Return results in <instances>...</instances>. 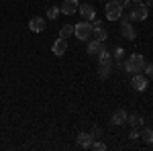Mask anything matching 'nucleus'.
Returning a JSON list of instances; mask_svg holds the SVG:
<instances>
[{"label":"nucleus","mask_w":153,"mask_h":151,"mask_svg":"<svg viewBox=\"0 0 153 151\" xmlns=\"http://www.w3.org/2000/svg\"><path fill=\"white\" fill-rule=\"evenodd\" d=\"M123 68L127 71H131V74H139V71H143V68H145V59H143V55H139V53H133Z\"/></svg>","instance_id":"1"},{"label":"nucleus","mask_w":153,"mask_h":151,"mask_svg":"<svg viewBox=\"0 0 153 151\" xmlns=\"http://www.w3.org/2000/svg\"><path fill=\"white\" fill-rule=\"evenodd\" d=\"M94 33V27L92 23H78L74 27V35L78 37L80 41H90V37Z\"/></svg>","instance_id":"2"},{"label":"nucleus","mask_w":153,"mask_h":151,"mask_svg":"<svg viewBox=\"0 0 153 151\" xmlns=\"http://www.w3.org/2000/svg\"><path fill=\"white\" fill-rule=\"evenodd\" d=\"M123 16V4L117 0H108L106 2V19L108 21H118Z\"/></svg>","instance_id":"3"},{"label":"nucleus","mask_w":153,"mask_h":151,"mask_svg":"<svg viewBox=\"0 0 153 151\" xmlns=\"http://www.w3.org/2000/svg\"><path fill=\"white\" fill-rule=\"evenodd\" d=\"M131 21H145L149 16V6L147 4H137L133 10H131Z\"/></svg>","instance_id":"4"},{"label":"nucleus","mask_w":153,"mask_h":151,"mask_svg":"<svg viewBox=\"0 0 153 151\" xmlns=\"http://www.w3.org/2000/svg\"><path fill=\"white\" fill-rule=\"evenodd\" d=\"M131 86H133V90H137V92H143V90L147 88V76H143L141 71H139V74H133Z\"/></svg>","instance_id":"5"},{"label":"nucleus","mask_w":153,"mask_h":151,"mask_svg":"<svg viewBox=\"0 0 153 151\" xmlns=\"http://www.w3.org/2000/svg\"><path fill=\"white\" fill-rule=\"evenodd\" d=\"M80 8V2L78 0H63V4H59V10L63 14H76Z\"/></svg>","instance_id":"6"},{"label":"nucleus","mask_w":153,"mask_h":151,"mask_svg":"<svg viewBox=\"0 0 153 151\" xmlns=\"http://www.w3.org/2000/svg\"><path fill=\"white\" fill-rule=\"evenodd\" d=\"M45 27H47V23H45L43 16H33V19L29 21V29H31L33 33H43Z\"/></svg>","instance_id":"7"},{"label":"nucleus","mask_w":153,"mask_h":151,"mask_svg":"<svg viewBox=\"0 0 153 151\" xmlns=\"http://www.w3.org/2000/svg\"><path fill=\"white\" fill-rule=\"evenodd\" d=\"M51 51H53V55H65V51H68V41H65L63 37L55 39V43L51 45Z\"/></svg>","instance_id":"8"},{"label":"nucleus","mask_w":153,"mask_h":151,"mask_svg":"<svg viewBox=\"0 0 153 151\" xmlns=\"http://www.w3.org/2000/svg\"><path fill=\"white\" fill-rule=\"evenodd\" d=\"M78 12L82 14L86 21H94V19H96V10H94V6H92V4H88V2H86V4H82V6L78 8Z\"/></svg>","instance_id":"9"},{"label":"nucleus","mask_w":153,"mask_h":151,"mask_svg":"<svg viewBox=\"0 0 153 151\" xmlns=\"http://www.w3.org/2000/svg\"><path fill=\"white\" fill-rule=\"evenodd\" d=\"M120 33H123V37H125V39H129V41L137 39V31L133 29V25H131V23H123V27H120Z\"/></svg>","instance_id":"10"},{"label":"nucleus","mask_w":153,"mask_h":151,"mask_svg":"<svg viewBox=\"0 0 153 151\" xmlns=\"http://www.w3.org/2000/svg\"><path fill=\"white\" fill-rule=\"evenodd\" d=\"M96 57H98V63H100V65H110V63H112V55H110V51H108L106 47L100 49V53H98Z\"/></svg>","instance_id":"11"},{"label":"nucleus","mask_w":153,"mask_h":151,"mask_svg":"<svg viewBox=\"0 0 153 151\" xmlns=\"http://www.w3.org/2000/svg\"><path fill=\"white\" fill-rule=\"evenodd\" d=\"M92 141H94L92 133H80V135H78V145H80L82 149H88V147L92 145Z\"/></svg>","instance_id":"12"},{"label":"nucleus","mask_w":153,"mask_h":151,"mask_svg":"<svg viewBox=\"0 0 153 151\" xmlns=\"http://www.w3.org/2000/svg\"><path fill=\"white\" fill-rule=\"evenodd\" d=\"M127 110H123V108H120V110H117V112H114V115H112V121H110V123H112V125H117V127H120V125H125V123H127Z\"/></svg>","instance_id":"13"},{"label":"nucleus","mask_w":153,"mask_h":151,"mask_svg":"<svg viewBox=\"0 0 153 151\" xmlns=\"http://www.w3.org/2000/svg\"><path fill=\"white\" fill-rule=\"evenodd\" d=\"M102 47H104V45H102V41H98V39L88 41V55H98Z\"/></svg>","instance_id":"14"},{"label":"nucleus","mask_w":153,"mask_h":151,"mask_svg":"<svg viewBox=\"0 0 153 151\" xmlns=\"http://www.w3.org/2000/svg\"><path fill=\"white\" fill-rule=\"evenodd\" d=\"M127 123H131L133 129H139V127H143V116L141 115H131V116H127Z\"/></svg>","instance_id":"15"},{"label":"nucleus","mask_w":153,"mask_h":151,"mask_svg":"<svg viewBox=\"0 0 153 151\" xmlns=\"http://www.w3.org/2000/svg\"><path fill=\"white\" fill-rule=\"evenodd\" d=\"M139 137H141L147 145H151L153 143V129H143L141 133H139Z\"/></svg>","instance_id":"16"},{"label":"nucleus","mask_w":153,"mask_h":151,"mask_svg":"<svg viewBox=\"0 0 153 151\" xmlns=\"http://www.w3.org/2000/svg\"><path fill=\"white\" fill-rule=\"evenodd\" d=\"M110 71H112V63H110V65H100V68H98V78L106 80V78L110 76Z\"/></svg>","instance_id":"17"},{"label":"nucleus","mask_w":153,"mask_h":151,"mask_svg":"<svg viewBox=\"0 0 153 151\" xmlns=\"http://www.w3.org/2000/svg\"><path fill=\"white\" fill-rule=\"evenodd\" d=\"M74 35V27L71 25H63L61 29H59V37H63V39H68V37Z\"/></svg>","instance_id":"18"},{"label":"nucleus","mask_w":153,"mask_h":151,"mask_svg":"<svg viewBox=\"0 0 153 151\" xmlns=\"http://www.w3.org/2000/svg\"><path fill=\"white\" fill-rule=\"evenodd\" d=\"M59 12H61V10H59V6H49L47 16L51 19V21H53V19H57V16H59Z\"/></svg>","instance_id":"19"},{"label":"nucleus","mask_w":153,"mask_h":151,"mask_svg":"<svg viewBox=\"0 0 153 151\" xmlns=\"http://www.w3.org/2000/svg\"><path fill=\"white\" fill-rule=\"evenodd\" d=\"M94 151H106V143H102V141H92V145H90Z\"/></svg>","instance_id":"20"},{"label":"nucleus","mask_w":153,"mask_h":151,"mask_svg":"<svg viewBox=\"0 0 153 151\" xmlns=\"http://www.w3.org/2000/svg\"><path fill=\"white\" fill-rule=\"evenodd\" d=\"M143 71H147V78H153V63H145Z\"/></svg>","instance_id":"21"},{"label":"nucleus","mask_w":153,"mask_h":151,"mask_svg":"<svg viewBox=\"0 0 153 151\" xmlns=\"http://www.w3.org/2000/svg\"><path fill=\"white\" fill-rule=\"evenodd\" d=\"M90 133H92V137H94V139H98V137H102V129H100V127H94L92 131H90Z\"/></svg>","instance_id":"22"},{"label":"nucleus","mask_w":153,"mask_h":151,"mask_svg":"<svg viewBox=\"0 0 153 151\" xmlns=\"http://www.w3.org/2000/svg\"><path fill=\"white\" fill-rule=\"evenodd\" d=\"M129 137H131V141H135V139H139V131H137V129H131V133H129Z\"/></svg>","instance_id":"23"},{"label":"nucleus","mask_w":153,"mask_h":151,"mask_svg":"<svg viewBox=\"0 0 153 151\" xmlns=\"http://www.w3.org/2000/svg\"><path fill=\"white\" fill-rule=\"evenodd\" d=\"M114 57H117V59L123 57V49H117V55H114Z\"/></svg>","instance_id":"24"},{"label":"nucleus","mask_w":153,"mask_h":151,"mask_svg":"<svg viewBox=\"0 0 153 151\" xmlns=\"http://www.w3.org/2000/svg\"><path fill=\"white\" fill-rule=\"evenodd\" d=\"M145 4H147V6H153V0H147Z\"/></svg>","instance_id":"25"},{"label":"nucleus","mask_w":153,"mask_h":151,"mask_svg":"<svg viewBox=\"0 0 153 151\" xmlns=\"http://www.w3.org/2000/svg\"><path fill=\"white\" fill-rule=\"evenodd\" d=\"M131 2H141V0H131Z\"/></svg>","instance_id":"26"},{"label":"nucleus","mask_w":153,"mask_h":151,"mask_svg":"<svg viewBox=\"0 0 153 151\" xmlns=\"http://www.w3.org/2000/svg\"><path fill=\"white\" fill-rule=\"evenodd\" d=\"M100 2H108V0H100Z\"/></svg>","instance_id":"27"},{"label":"nucleus","mask_w":153,"mask_h":151,"mask_svg":"<svg viewBox=\"0 0 153 151\" xmlns=\"http://www.w3.org/2000/svg\"><path fill=\"white\" fill-rule=\"evenodd\" d=\"M117 2H123V0H117Z\"/></svg>","instance_id":"28"}]
</instances>
